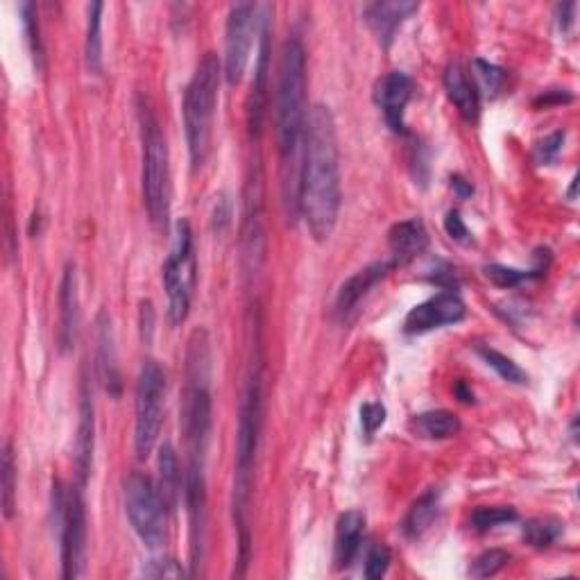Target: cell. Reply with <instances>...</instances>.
<instances>
[{
  "mask_svg": "<svg viewBox=\"0 0 580 580\" xmlns=\"http://www.w3.org/2000/svg\"><path fill=\"white\" fill-rule=\"evenodd\" d=\"M125 513L130 524L148 549H161L168 540L166 535V503L152 479L141 472H130L123 483Z\"/></svg>",
  "mask_w": 580,
  "mask_h": 580,
  "instance_id": "cell-10",
  "label": "cell"
},
{
  "mask_svg": "<svg viewBox=\"0 0 580 580\" xmlns=\"http://www.w3.org/2000/svg\"><path fill=\"white\" fill-rule=\"evenodd\" d=\"M0 476H3V513L5 519L14 517L16 510V460H14V449L10 442H7L3 449V463H0Z\"/></svg>",
  "mask_w": 580,
  "mask_h": 580,
  "instance_id": "cell-31",
  "label": "cell"
},
{
  "mask_svg": "<svg viewBox=\"0 0 580 580\" xmlns=\"http://www.w3.org/2000/svg\"><path fill=\"white\" fill-rule=\"evenodd\" d=\"M80 488L66 490L59 481L53 483V513L55 524L59 526L62 576L66 580H73L82 574L84 556H87V508H84Z\"/></svg>",
  "mask_w": 580,
  "mask_h": 580,
  "instance_id": "cell-8",
  "label": "cell"
},
{
  "mask_svg": "<svg viewBox=\"0 0 580 580\" xmlns=\"http://www.w3.org/2000/svg\"><path fill=\"white\" fill-rule=\"evenodd\" d=\"M139 324H141V338L145 345L152 343V336H155V306L150 300L141 302L139 311Z\"/></svg>",
  "mask_w": 580,
  "mask_h": 580,
  "instance_id": "cell-40",
  "label": "cell"
},
{
  "mask_svg": "<svg viewBox=\"0 0 580 580\" xmlns=\"http://www.w3.org/2000/svg\"><path fill=\"white\" fill-rule=\"evenodd\" d=\"M438 513H440V490L424 492L422 497L413 503L411 510H408V515L404 517V522H402L404 535L411 537V540L422 537L426 531H429Z\"/></svg>",
  "mask_w": 580,
  "mask_h": 580,
  "instance_id": "cell-24",
  "label": "cell"
},
{
  "mask_svg": "<svg viewBox=\"0 0 580 580\" xmlns=\"http://www.w3.org/2000/svg\"><path fill=\"white\" fill-rule=\"evenodd\" d=\"M229 216H232V209H229V202L225 198H220L216 204V211H213V223L218 225V229H223L229 225Z\"/></svg>",
  "mask_w": 580,
  "mask_h": 580,
  "instance_id": "cell-43",
  "label": "cell"
},
{
  "mask_svg": "<svg viewBox=\"0 0 580 580\" xmlns=\"http://www.w3.org/2000/svg\"><path fill=\"white\" fill-rule=\"evenodd\" d=\"M141 125V184L150 223L166 232L170 220V157L166 134L148 102H139Z\"/></svg>",
  "mask_w": 580,
  "mask_h": 580,
  "instance_id": "cell-5",
  "label": "cell"
},
{
  "mask_svg": "<svg viewBox=\"0 0 580 580\" xmlns=\"http://www.w3.org/2000/svg\"><path fill=\"white\" fill-rule=\"evenodd\" d=\"M565 139H567L565 132H553V134H549L547 139H544L540 145H537V150H535L537 164H551V161L558 157V152L562 150V145H565Z\"/></svg>",
  "mask_w": 580,
  "mask_h": 580,
  "instance_id": "cell-37",
  "label": "cell"
},
{
  "mask_svg": "<svg viewBox=\"0 0 580 580\" xmlns=\"http://www.w3.org/2000/svg\"><path fill=\"white\" fill-rule=\"evenodd\" d=\"M263 426V374L261 365H254L247 379L241 402V417H238V438H236V483H234V517L241 528V565H247V501H250L252 469L257 460L259 440Z\"/></svg>",
  "mask_w": 580,
  "mask_h": 580,
  "instance_id": "cell-4",
  "label": "cell"
},
{
  "mask_svg": "<svg viewBox=\"0 0 580 580\" xmlns=\"http://www.w3.org/2000/svg\"><path fill=\"white\" fill-rule=\"evenodd\" d=\"M454 395H456L463 404H474V392L465 386V381H456Z\"/></svg>",
  "mask_w": 580,
  "mask_h": 580,
  "instance_id": "cell-45",
  "label": "cell"
},
{
  "mask_svg": "<svg viewBox=\"0 0 580 580\" xmlns=\"http://www.w3.org/2000/svg\"><path fill=\"white\" fill-rule=\"evenodd\" d=\"M365 537V515L361 510H347L338 517L336 542H334V562L336 569H349L354 565L363 547Z\"/></svg>",
  "mask_w": 580,
  "mask_h": 580,
  "instance_id": "cell-19",
  "label": "cell"
},
{
  "mask_svg": "<svg viewBox=\"0 0 580 580\" xmlns=\"http://www.w3.org/2000/svg\"><path fill=\"white\" fill-rule=\"evenodd\" d=\"M220 78H223V64H220V59L216 55L207 53L200 59L198 68H195L191 82L186 84L182 114L193 168H200L209 157Z\"/></svg>",
  "mask_w": 580,
  "mask_h": 580,
  "instance_id": "cell-6",
  "label": "cell"
},
{
  "mask_svg": "<svg viewBox=\"0 0 580 580\" xmlns=\"http://www.w3.org/2000/svg\"><path fill=\"white\" fill-rule=\"evenodd\" d=\"M549 261L547 263H537L533 270H517L508 266H499V263H492V266H485V277H488L494 286L499 288H515L519 284H524L528 279L547 275Z\"/></svg>",
  "mask_w": 580,
  "mask_h": 580,
  "instance_id": "cell-28",
  "label": "cell"
},
{
  "mask_svg": "<svg viewBox=\"0 0 580 580\" xmlns=\"http://www.w3.org/2000/svg\"><path fill=\"white\" fill-rule=\"evenodd\" d=\"M445 229H447V234L451 238H454V241H458V243H469V241H472V236H469V229L463 223V218H460V213L456 209L447 211V216H445Z\"/></svg>",
  "mask_w": 580,
  "mask_h": 580,
  "instance_id": "cell-39",
  "label": "cell"
},
{
  "mask_svg": "<svg viewBox=\"0 0 580 580\" xmlns=\"http://www.w3.org/2000/svg\"><path fill=\"white\" fill-rule=\"evenodd\" d=\"M411 429L424 440H447L458 435L460 420L449 411H429L415 415L411 420Z\"/></svg>",
  "mask_w": 580,
  "mask_h": 580,
  "instance_id": "cell-25",
  "label": "cell"
},
{
  "mask_svg": "<svg viewBox=\"0 0 580 580\" xmlns=\"http://www.w3.org/2000/svg\"><path fill=\"white\" fill-rule=\"evenodd\" d=\"M306 53L297 37L286 39L281 50L279 87H277V145L284 170V198L290 211H297V186H300L302 143L306 125Z\"/></svg>",
  "mask_w": 580,
  "mask_h": 580,
  "instance_id": "cell-2",
  "label": "cell"
},
{
  "mask_svg": "<svg viewBox=\"0 0 580 580\" xmlns=\"http://www.w3.org/2000/svg\"><path fill=\"white\" fill-rule=\"evenodd\" d=\"M270 7H263V16L259 19L261 23V48H259V64H257V75H254L252 84V98H250V134L259 136L261 125H263V114H266V80H268V55H270V44H268V34H270Z\"/></svg>",
  "mask_w": 580,
  "mask_h": 580,
  "instance_id": "cell-18",
  "label": "cell"
},
{
  "mask_svg": "<svg viewBox=\"0 0 580 580\" xmlns=\"http://www.w3.org/2000/svg\"><path fill=\"white\" fill-rule=\"evenodd\" d=\"M508 562H510L508 551L490 549V551L481 553V556L472 562L469 574H472L474 578H492V576H497L499 571L508 565Z\"/></svg>",
  "mask_w": 580,
  "mask_h": 580,
  "instance_id": "cell-32",
  "label": "cell"
},
{
  "mask_svg": "<svg viewBox=\"0 0 580 580\" xmlns=\"http://www.w3.org/2000/svg\"><path fill=\"white\" fill-rule=\"evenodd\" d=\"M383 422H386V408H383V404L370 402L361 406V426L368 438H372L381 429Z\"/></svg>",
  "mask_w": 580,
  "mask_h": 580,
  "instance_id": "cell-36",
  "label": "cell"
},
{
  "mask_svg": "<svg viewBox=\"0 0 580 580\" xmlns=\"http://www.w3.org/2000/svg\"><path fill=\"white\" fill-rule=\"evenodd\" d=\"M445 89L447 96L454 102L460 116L474 123L481 114V93L472 75L460 62H451L445 68Z\"/></svg>",
  "mask_w": 580,
  "mask_h": 580,
  "instance_id": "cell-17",
  "label": "cell"
},
{
  "mask_svg": "<svg viewBox=\"0 0 580 580\" xmlns=\"http://www.w3.org/2000/svg\"><path fill=\"white\" fill-rule=\"evenodd\" d=\"M143 576L148 578H184L186 571L173 558H164V560H152L148 565L143 567Z\"/></svg>",
  "mask_w": 580,
  "mask_h": 580,
  "instance_id": "cell-35",
  "label": "cell"
},
{
  "mask_svg": "<svg viewBox=\"0 0 580 580\" xmlns=\"http://www.w3.org/2000/svg\"><path fill=\"white\" fill-rule=\"evenodd\" d=\"M102 3H91L87 7V44H84V55H87V68L93 75L102 73Z\"/></svg>",
  "mask_w": 580,
  "mask_h": 580,
  "instance_id": "cell-26",
  "label": "cell"
},
{
  "mask_svg": "<svg viewBox=\"0 0 580 580\" xmlns=\"http://www.w3.org/2000/svg\"><path fill=\"white\" fill-rule=\"evenodd\" d=\"M186 474H182V467H179V460L173 445H161L159 449V494L164 499L168 510H175L179 499H182V485H184Z\"/></svg>",
  "mask_w": 580,
  "mask_h": 580,
  "instance_id": "cell-23",
  "label": "cell"
},
{
  "mask_svg": "<svg viewBox=\"0 0 580 580\" xmlns=\"http://www.w3.org/2000/svg\"><path fill=\"white\" fill-rule=\"evenodd\" d=\"M395 268L392 261H374L368 268L358 270L356 275L349 277L343 286H340L338 295H336V304L334 311L338 318H347L349 313L356 311V306L361 304V300L368 297L370 290L379 284V281L386 279L388 272Z\"/></svg>",
  "mask_w": 580,
  "mask_h": 580,
  "instance_id": "cell-14",
  "label": "cell"
},
{
  "mask_svg": "<svg viewBox=\"0 0 580 580\" xmlns=\"http://www.w3.org/2000/svg\"><path fill=\"white\" fill-rule=\"evenodd\" d=\"M465 318V302L456 293L442 290V293L429 297V300L417 304L411 313L406 315L404 329L406 334H426V331L456 324Z\"/></svg>",
  "mask_w": 580,
  "mask_h": 580,
  "instance_id": "cell-12",
  "label": "cell"
},
{
  "mask_svg": "<svg viewBox=\"0 0 580 580\" xmlns=\"http://www.w3.org/2000/svg\"><path fill=\"white\" fill-rule=\"evenodd\" d=\"M195 284H198V259H195L193 229L189 220H179L175 227V241L164 263V288L168 295V318L182 324L189 318Z\"/></svg>",
  "mask_w": 580,
  "mask_h": 580,
  "instance_id": "cell-7",
  "label": "cell"
},
{
  "mask_svg": "<svg viewBox=\"0 0 580 580\" xmlns=\"http://www.w3.org/2000/svg\"><path fill=\"white\" fill-rule=\"evenodd\" d=\"M576 184H578V175H574V179H571V189H569V200H574V198H576Z\"/></svg>",
  "mask_w": 580,
  "mask_h": 580,
  "instance_id": "cell-46",
  "label": "cell"
},
{
  "mask_svg": "<svg viewBox=\"0 0 580 580\" xmlns=\"http://www.w3.org/2000/svg\"><path fill=\"white\" fill-rule=\"evenodd\" d=\"M166 404V372L157 361L141 365L136 381V406H134V451L136 458L145 460L155 449L164 422Z\"/></svg>",
  "mask_w": 580,
  "mask_h": 580,
  "instance_id": "cell-9",
  "label": "cell"
},
{
  "mask_svg": "<svg viewBox=\"0 0 580 580\" xmlns=\"http://www.w3.org/2000/svg\"><path fill=\"white\" fill-rule=\"evenodd\" d=\"M21 12H23V28L25 34H28V44L32 50V57L37 59L39 66H41V57H44V46H41V39H39V21H37V7L32 3H25L21 5Z\"/></svg>",
  "mask_w": 580,
  "mask_h": 580,
  "instance_id": "cell-33",
  "label": "cell"
},
{
  "mask_svg": "<svg viewBox=\"0 0 580 580\" xmlns=\"http://www.w3.org/2000/svg\"><path fill=\"white\" fill-rule=\"evenodd\" d=\"M93 440H96V417H93V397L89 381L82 383V402H80V426L78 442H75V467H78L80 485L87 483L91 463H93Z\"/></svg>",
  "mask_w": 580,
  "mask_h": 580,
  "instance_id": "cell-21",
  "label": "cell"
},
{
  "mask_svg": "<svg viewBox=\"0 0 580 580\" xmlns=\"http://www.w3.org/2000/svg\"><path fill=\"white\" fill-rule=\"evenodd\" d=\"M343 204L340 186V150L334 114L327 105H313L306 112L297 211L302 213L315 241L334 234Z\"/></svg>",
  "mask_w": 580,
  "mask_h": 580,
  "instance_id": "cell-1",
  "label": "cell"
},
{
  "mask_svg": "<svg viewBox=\"0 0 580 580\" xmlns=\"http://www.w3.org/2000/svg\"><path fill=\"white\" fill-rule=\"evenodd\" d=\"M388 245L392 252V266H408L429 245V232L420 218H408L392 225L388 232Z\"/></svg>",
  "mask_w": 580,
  "mask_h": 580,
  "instance_id": "cell-16",
  "label": "cell"
},
{
  "mask_svg": "<svg viewBox=\"0 0 580 580\" xmlns=\"http://www.w3.org/2000/svg\"><path fill=\"white\" fill-rule=\"evenodd\" d=\"M98 370L109 395L121 397L123 383H121V372H118L114 329H112V320H109V315L105 311H100L98 315Z\"/></svg>",
  "mask_w": 580,
  "mask_h": 580,
  "instance_id": "cell-22",
  "label": "cell"
},
{
  "mask_svg": "<svg viewBox=\"0 0 580 580\" xmlns=\"http://www.w3.org/2000/svg\"><path fill=\"white\" fill-rule=\"evenodd\" d=\"M415 84L402 71H392L386 73L383 78L377 80L374 84V102L381 109L383 121L390 127L395 134H404L406 132V107L408 102L413 98Z\"/></svg>",
  "mask_w": 580,
  "mask_h": 580,
  "instance_id": "cell-13",
  "label": "cell"
},
{
  "mask_svg": "<svg viewBox=\"0 0 580 580\" xmlns=\"http://www.w3.org/2000/svg\"><path fill=\"white\" fill-rule=\"evenodd\" d=\"M560 102H571V93L567 91H547L544 96L535 100V107H551V105H560Z\"/></svg>",
  "mask_w": 580,
  "mask_h": 580,
  "instance_id": "cell-41",
  "label": "cell"
},
{
  "mask_svg": "<svg viewBox=\"0 0 580 580\" xmlns=\"http://www.w3.org/2000/svg\"><path fill=\"white\" fill-rule=\"evenodd\" d=\"M211 354L204 329H195L186 352V386L179 406V424L189 449V465L204 467L211 440Z\"/></svg>",
  "mask_w": 580,
  "mask_h": 580,
  "instance_id": "cell-3",
  "label": "cell"
},
{
  "mask_svg": "<svg viewBox=\"0 0 580 580\" xmlns=\"http://www.w3.org/2000/svg\"><path fill=\"white\" fill-rule=\"evenodd\" d=\"M257 21V5L254 3H236L229 10L223 57V75L229 84H238L243 80L247 62H250Z\"/></svg>",
  "mask_w": 580,
  "mask_h": 580,
  "instance_id": "cell-11",
  "label": "cell"
},
{
  "mask_svg": "<svg viewBox=\"0 0 580 580\" xmlns=\"http://www.w3.org/2000/svg\"><path fill=\"white\" fill-rule=\"evenodd\" d=\"M451 189H454L460 198H469V195L474 193V189H472V184L467 182V179H463L460 175H454L451 177Z\"/></svg>",
  "mask_w": 580,
  "mask_h": 580,
  "instance_id": "cell-44",
  "label": "cell"
},
{
  "mask_svg": "<svg viewBox=\"0 0 580 580\" xmlns=\"http://www.w3.org/2000/svg\"><path fill=\"white\" fill-rule=\"evenodd\" d=\"M574 12H576V3L558 5V25L562 32H567L571 28V23H574Z\"/></svg>",
  "mask_w": 580,
  "mask_h": 580,
  "instance_id": "cell-42",
  "label": "cell"
},
{
  "mask_svg": "<svg viewBox=\"0 0 580 580\" xmlns=\"http://www.w3.org/2000/svg\"><path fill=\"white\" fill-rule=\"evenodd\" d=\"M390 562H392V556L388 547H383V544L372 547L368 551V558H365V578H370V580L383 578L388 574Z\"/></svg>",
  "mask_w": 580,
  "mask_h": 580,
  "instance_id": "cell-34",
  "label": "cell"
},
{
  "mask_svg": "<svg viewBox=\"0 0 580 580\" xmlns=\"http://www.w3.org/2000/svg\"><path fill=\"white\" fill-rule=\"evenodd\" d=\"M417 3H408V0H383V3H372L365 7V23L370 25L379 44L388 48L395 39L397 30L402 28V23L417 12Z\"/></svg>",
  "mask_w": 580,
  "mask_h": 580,
  "instance_id": "cell-15",
  "label": "cell"
},
{
  "mask_svg": "<svg viewBox=\"0 0 580 580\" xmlns=\"http://www.w3.org/2000/svg\"><path fill=\"white\" fill-rule=\"evenodd\" d=\"M476 352H479V356L483 358L485 365L497 372L503 381L515 383V386H524V383H528V374L522 368H519L513 358H508L506 354H501V352H497V349H492V347H479Z\"/></svg>",
  "mask_w": 580,
  "mask_h": 580,
  "instance_id": "cell-29",
  "label": "cell"
},
{
  "mask_svg": "<svg viewBox=\"0 0 580 580\" xmlns=\"http://www.w3.org/2000/svg\"><path fill=\"white\" fill-rule=\"evenodd\" d=\"M78 338V277L75 266L64 268L62 286H59V347L68 352Z\"/></svg>",
  "mask_w": 580,
  "mask_h": 580,
  "instance_id": "cell-20",
  "label": "cell"
},
{
  "mask_svg": "<svg viewBox=\"0 0 580 580\" xmlns=\"http://www.w3.org/2000/svg\"><path fill=\"white\" fill-rule=\"evenodd\" d=\"M474 66H476V71L481 73L485 87H488L492 93H497L503 87V82H506V73H503L499 66L485 62V59H476Z\"/></svg>",
  "mask_w": 580,
  "mask_h": 580,
  "instance_id": "cell-38",
  "label": "cell"
},
{
  "mask_svg": "<svg viewBox=\"0 0 580 580\" xmlns=\"http://www.w3.org/2000/svg\"><path fill=\"white\" fill-rule=\"evenodd\" d=\"M562 531H565V524L556 517H535L528 519L522 528V535L526 544H531L533 549H549L551 544H556L560 540Z\"/></svg>",
  "mask_w": 580,
  "mask_h": 580,
  "instance_id": "cell-27",
  "label": "cell"
},
{
  "mask_svg": "<svg viewBox=\"0 0 580 580\" xmlns=\"http://www.w3.org/2000/svg\"><path fill=\"white\" fill-rule=\"evenodd\" d=\"M517 522V510L510 506H481L469 517V526L476 533H488L492 528Z\"/></svg>",
  "mask_w": 580,
  "mask_h": 580,
  "instance_id": "cell-30",
  "label": "cell"
}]
</instances>
